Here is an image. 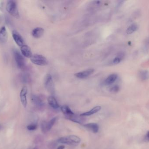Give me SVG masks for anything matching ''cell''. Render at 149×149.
<instances>
[{
	"mask_svg": "<svg viewBox=\"0 0 149 149\" xmlns=\"http://www.w3.org/2000/svg\"><path fill=\"white\" fill-rule=\"evenodd\" d=\"M21 81H23V82L27 83L29 81L30 77L28 76V75L27 74H23L21 77Z\"/></svg>",
	"mask_w": 149,
	"mask_h": 149,
	"instance_id": "24",
	"label": "cell"
},
{
	"mask_svg": "<svg viewBox=\"0 0 149 149\" xmlns=\"http://www.w3.org/2000/svg\"><path fill=\"white\" fill-rule=\"evenodd\" d=\"M84 126L85 128L92 131L93 133H97L99 131V126L98 124L95 123H89L84 125Z\"/></svg>",
	"mask_w": 149,
	"mask_h": 149,
	"instance_id": "17",
	"label": "cell"
},
{
	"mask_svg": "<svg viewBox=\"0 0 149 149\" xmlns=\"http://www.w3.org/2000/svg\"><path fill=\"white\" fill-rule=\"evenodd\" d=\"M12 37L14 40L16 44L19 47H22L24 45V39L21 36V35L17 32V31H13L12 32Z\"/></svg>",
	"mask_w": 149,
	"mask_h": 149,
	"instance_id": "9",
	"label": "cell"
},
{
	"mask_svg": "<svg viewBox=\"0 0 149 149\" xmlns=\"http://www.w3.org/2000/svg\"><path fill=\"white\" fill-rule=\"evenodd\" d=\"M48 102L49 105L54 109H59L60 107L57 101L54 96H50L48 97Z\"/></svg>",
	"mask_w": 149,
	"mask_h": 149,
	"instance_id": "11",
	"label": "cell"
},
{
	"mask_svg": "<svg viewBox=\"0 0 149 149\" xmlns=\"http://www.w3.org/2000/svg\"><path fill=\"white\" fill-rule=\"evenodd\" d=\"M33 149H38V148H37L36 147L34 148Z\"/></svg>",
	"mask_w": 149,
	"mask_h": 149,
	"instance_id": "28",
	"label": "cell"
},
{
	"mask_svg": "<svg viewBox=\"0 0 149 149\" xmlns=\"http://www.w3.org/2000/svg\"><path fill=\"white\" fill-rule=\"evenodd\" d=\"M80 137L75 135H69L61 137L58 140L57 142L60 144L69 145H77L81 142Z\"/></svg>",
	"mask_w": 149,
	"mask_h": 149,
	"instance_id": "1",
	"label": "cell"
},
{
	"mask_svg": "<svg viewBox=\"0 0 149 149\" xmlns=\"http://www.w3.org/2000/svg\"><path fill=\"white\" fill-rule=\"evenodd\" d=\"M6 10L10 15L16 18H19L17 4L14 1H9L8 2L6 5Z\"/></svg>",
	"mask_w": 149,
	"mask_h": 149,
	"instance_id": "2",
	"label": "cell"
},
{
	"mask_svg": "<svg viewBox=\"0 0 149 149\" xmlns=\"http://www.w3.org/2000/svg\"><path fill=\"white\" fill-rule=\"evenodd\" d=\"M8 38V34L5 27L3 26L0 29V41L5 43Z\"/></svg>",
	"mask_w": 149,
	"mask_h": 149,
	"instance_id": "13",
	"label": "cell"
},
{
	"mask_svg": "<svg viewBox=\"0 0 149 149\" xmlns=\"http://www.w3.org/2000/svg\"><path fill=\"white\" fill-rule=\"evenodd\" d=\"M27 129L29 131L35 130L37 128V124L35 123H32V124H30L28 125L27 127Z\"/></svg>",
	"mask_w": 149,
	"mask_h": 149,
	"instance_id": "23",
	"label": "cell"
},
{
	"mask_svg": "<svg viewBox=\"0 0 149 149\" xmlns=\"http://www.w3.org/2000/svg\"><path fill=\"white\" fill-rule=\"evenodd\" d=\"M61 110L63 113L65 114V117L67 118L68 117H70L74 114L69 107L67 105H63L61 107Z\"/></svg>",
	"mask_w": 149,
	"mask_h": 149,
	"instance_id": "15",
	"label": "cell"
},
{
	"mask_svg": "<svg viewBox=\"0 0 149 149\" xmlns=\"http://www.w3.org/2000/svg\"><path fill=\"white\" fill-rule=\"evenodd\" d=\"M140 77L141 80H147L149 78V71H141L140 73Z\"/></svg>",
	"mask_w": 149,
	"mask_h": 149,
	"instance_id": "22",
	"label": "cell"
},
{
	"mask_svg": "<svg viewBox=\"0 0 149 149\" xmlns=\"http://www.w3.org/2000/svg\"><path fill=\"white\" fill-rule=\"evenodd\" d=\"M138 28V26L137 24H135V23L131 24L127 28L126 32L128 35H130V34L133 33V32H134L136 31H137Z\"/></svg>",
	"mask_w": 149,
	"mask_h": 149,
	"instance_id": "20",
	"label": "cell"
},
{
	"mask_svg": "<svg viewBox=\"0 0 149 149\" xmlns=\"http://www.w3.org/2000/svg\"><path fill=\"white\" fill-rule=\"evenodd\" d=\"M144 140L146 142H149V131H148L146 134L145 135L144 138Z\"/></svg>",
	"mask_w": 149,
	"mask_h": 149,
	"instance_id": "26",
	"label": "cell"
},
{
	"mask_svg": "<svg viewBox=\"0 0 149 149\" xmlns=\"http://www.w3.org/2000/svg\"><path fill=\"white\" fill-rule=\"evenodd\" d=\"M118 76L116 74L113 73L108 76L105 81V84L107 85H109L112 84L116 81L117 79Z\"/></svg>",
	"mask_w": 149,
	"mask_h": 149,
	"instance_id": "18",
	"label": "cell"
},
{
	"mask_svg": "<svg viewBox=\"0 0 149 149\" xmlns=\"http://www.w3.org/2000/svg\"><path fill=\"white\" fill-rule=\"evenodd\" d=\"M31 61L34 64L37 65L45 66L48 64L47 59L44 56L39 54L32 55V56L30 58Z\"/></svg>",
	"mask_w": 149,
	"mask_h": 149,
	"instance_id": "3",
	"label": "cell"
},
{
	"mask_svg": "<svg viewBox=\"0 0 149 149\" xmlns=\"http://www.w3.org/2000/svg\"><path fill=\"white\" fill-rule=\"evenodd\" d=\"M15 60L18 68L21 69H24L26 67V61L22 55L18 51L15 49L13 51Z\"/></svg>",
	"mask_w": 149,
	"mask_h": 149,
	"instance_id": "4",
	"label": "cell"
},
{
	"mask_svg": "<svg viewBox=\"0 0 149 149\" xmlns=\"http://www.w3.org/2000/svg\"><path fill=\"white\" fill-rule=\"evenodd\" d=\"M67 118L72 121L79 123V124H82L83 122L84 121V120L82 116H80V117H79L75 115V114H74L73 116H71L70 117H68Z\"/></svg>",
	"mask_w": 149,
	"mask_h": 149,
	"instance_id": "19",
	"label": "cell"
},
{
	"mask_svg": "<svg viewBox=\"0 0 149 149\" xmlns=\"http://www.w3.org/2000/svg\"><path fill=\"white\" fill-rule=\"evenodd\" d=\"M31 99L32 102L38 107H42L44 106V102L39 96L36 95H32Z\"/></svg>",
	"mask_w": 149,
	"mask_h": 149,
	"instance_id": "14",
	"label": "cell"
},
{
	"mask_svg": "<svg viewBox=\"0 0 149 149\" xmlns=\"http://www.w3.org/2000/svg\"><path fill=\"white\" fill-rule=\"evenodd\" d=\"M119 90H120V87L118 85H115L111 88L110 91L111 92H117L119 91Z\"/></svg>",
	"mask_w": 149,
	"mask_h": 149,
	"instance_id": "25",
	"label": "cell"
},
{
	"mask_svg": "<svg viewBox=\"0 0 149 149\" xmlns=\"http://www.w3.org/2000/svg\"><path fill=\"white\" fill-rule=\"evenodd\" d=\"M27 93L28 89L27 87L26 86L23 87L20 92V97L21 103L24 108H26L27 105Z\"/></svg>",
	"mask_w": 149,
	"mask_h": 149,
	"instance_id": "7",
	"label": "cell"
},
{
	"mask_svg": "<svg viewBox=\"0 0 149 149\" xmlns=\"http://www.w3.org/2000/svg\"><path fill=\"white\" fill-rule=\"evenodd\" d=\"M21 51L23 56L27 58H31L32 56L31 48L28 45H24L21 47Z\"/></svg>",
	"mask_w": 149,
	"mask_h": 149,
	"instance_id": "10",
	"label": "cell"
},
{
	"mask_svg": "<svg viewBox=\"0 0 149 149\" xmlns=\"http://www.w3.org/2000/svg\"><path fill=\"white\" fill-rule=\"evenodd\" d=\"M44 29L42 28L37 27L32 30V36L36 39L40 38L44 34Z\"/></svg>",
	"mask_w": 149,
	"mask_h": 149,
	"instance_id": "12",
	"label": "cell"
},
{
	"mask_svg": "<svg viewBox=\"0 0 149 149\" xmlns=\"http://www.w3.org/2000/svg\"><path fill=\"white\" fill-rule=\"evenodd\" d=\"M57 118V117H54L48 122H43L41 127L43 132L45 133L50 130L56 122Z\"/></svg>",
	"mask_w": 149,
	"mask_h": 149,
	"instance_id": "6",
	"label": "cell"
},
{
	"mask_svg": "<svg viewBox=\"0 0 149 149\" xmlns=\"http://www.w3.org/2000/svg\"><path fill=\"white\" fill-rule=\"evenodd\" d=\"M64 148H65V146L64 145H61V146H59L57 149H64Z\"/></svg>",
	"mask_w": 149,
	"mask_h": 149,
	"instance_id": "27",
	"label": "cell"
},
{
	"mask_svg": "<svg viewBox=\"0 0 149 149\" xmlns=\"http://www.w3.org/2000/svg\"><path fill=\"white\" fill-rule=\"evenodd\" d=\"M45 85L47 90L50 93L53 94L55 91L54 84L52 79V76L50 74H48L45 78Z\"/></svg>",
	"mask_w": 149,
	"mask_h": 149,
	"instance_id": "5",
	"label": "cell"
},
{
	"mask_svg": "<svg viewBox=\"0 0 149 149\" xmlns=\"http://www.w3.org/2000/svg\"><path fill=\"white\" fill-rule=\"evenodd\" d=\"M94 70L93 69H89L85 71H81L76 73L74 76L78 78L84 79L88 77L93 73Z\"/></svg>",
	"mask_w": 149,
	"mask_h": 149,
	"instance_id": "8",
	"label": "cell"
},
{
	"mask_svg": "<svg viewBox=\"0 0 149 149\" xmlns=\"http://www.w3.org/2000/svg\"><path fill=\"white\" fill-rule=\"evenodd\" d=\"M124 54L123 53H120L117 56L115 57V58L113 60V63L114 64H118L121 62V61L124 57Z\"/></svg>",
	"mask_w": 149,
	"mask_h": 149,
	"instance_id": "21",
	"label": "cell"
},
{
	"mask_svg": "<svg viewBox=\"0 0 149 149\" xmlns=\"http://www.w3.org/2000/svg\"><path fill=\"white\" fill-rule=\"evenodd\" d=\"M101 107L100 106H97L95 107L94 108H92L89 111L82 113V114H80V116H82V117L90 116L91 115H92V114L97 113L98 112H99L101 110Z\"/></svg>",
	"mask_w": 149,
	"mask_h": 149,
	"instance_id": "16",
	"label": "cell"
}]
</instances>
